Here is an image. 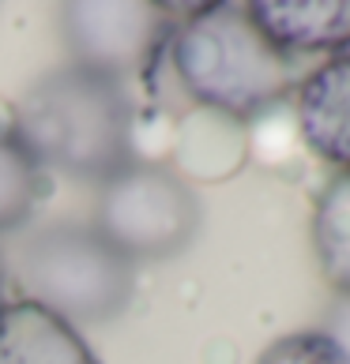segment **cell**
Masks as SVG:
<instances>
[{
  "mask_svg": "<svg viewBox=\"0 0 350 364\" xmlns=\"http://www.w3.org/2000/svg\"><path fill=\"white\" fill-rule=\"evenodd\" d=\"M11 120L38 166L72 181L102 188L136 161L125 83L79 64L42 75L19 98Z\"/></svg>",
  "mask_w": 350,
  "mask_h": 364,
  "instance_id": "obj_1",
  "label": "cell"
},
{
  "mask_svg": "<svg viewBox=\"0 0 350 364\" xmlns=\"http://www.w3.org/2000/svg\"><path fill=\"white\" fill-rule=\"evenodd\" d=\"M166 49L188 98L226 120L272 109L298 83L294 60L264 38L249 4L196 8L173 26Z\"/></svg>",
  "mask_w": 350,
  "mask_h": 364,
  "instance_id": "obj_2",
  "label": "cell"
},
{
  "mask_svg": "<svg viewBox=\"0 0 350 364\" xmlns=\"http://www.w3.org/2000/svg\"><path fill=\"white\" fill-rule=\"evenodd\" d=\"M26 301L76 323H110L132 301V263L94 225H46L19 248Z\"/></svg>",
  "mask_w": 350,
  "mask_h": 364,
  "instance_id": "obj_3",
  "label": "cell"
},
{
  "mask_svg": "<svg viewBox=\"0 0 350 364\" xmlns=\"http://www.w3.org/2000/svg\"><path fill=\"white\" fill-rule=\"evenodd\" d=\"M94 229L128 263L170 259L192 245L200 229V199L170 166L132 161L98 188Z\"/></svg>",
  "mask_w": 350,
  "mask_h": 364,
  "instance_id": "obj_4",
  "label": "cell"
},
{
  "mask_svg": "<svg viewBox=\"0 0 350 364\" xmlns=\"http://www.w3.org/2000/svg\"><path fill=\"white\" fill-rule=\"evenodd\" d=\"M57 16L72 49V64L113 79H125L155 60L177 26L170 19V8L147 0H72L61 4Z\"/></svg>",
  "mask_w": 350,
  "mask_h": 364,
  "instance_id": "obj_5",
  "label": "cell"
},
{
  "mask_svg": "<svg viewBox=\"0 0 350 364\" xmlns=\"http://www.w3.org/2000/svg\"><path fill=\"white\" fill-rule=\"evenodd\" d=\"M252 23L287 57H343L350 49V0H257Z\"/></svg>",
  "mask_w": 350,
  "mask_h": 364,
  "instance_id": "obj_6",
  "label": "cell"
},
{
  "mask_svg": "<svg viewBox=\"0 0 350 364\" xmlns=\"http://www.w3.org/2000/svg\"><path fill=\"white\" fill-rule=\"evenodd\" d=\"M298 128L320 161L350 173V53L324 60L302 79Z\"/></svg>",
  "mask_w": 350,
  "mask_h": 364,
  "instance_id": "obj_7",
  "label": "cell"
},
{
  "mask_svg": "<svg viewBox=\"0 0 350 364\" xmlns=\"http://www.w3.org/2000/svg\"><path fill=\"white\" fill-rule=\"evenodd\" d=\"M0 364H102L68 319L34 301L0 304Z\"/></svg>",
  "mask_w": 350,
  "mask_h": 364,
  "instance_id": "obj_8",
  "label": "cell"
},
{
  "mask_svg": "<svg viewBox=\"0 0 350 364\" xmlns=\"http://www.w3.org/2000/svg\"><path fill=\"white\" fill-rule=\"evenodd\" d=\"M313 252L339 296H350V173L331 177L313 210Z\"/></svg>",
  "mask_w": 350,
  "mask_h": 364,
  "instance_id": "obj_9",
  "label": "cell"
},
{
  "mask_svg": "<svg viewBox=\"0 0 350 364\" xmlns=\"http://www.w3.org/2000/svg\"><path fill=\"white\" fill-rule=\"evenodd\" d=\"M46 196V169L16 132V120H0V233L19 229Z\"/></svg>",
  "mask_w": 350,
  "mask_h": 364,
  "instance_id": "obj_10",
  "label": "cell"
},
{
  "mask_svg": "<svg viewBox=\"0 0 350 364\" xmlns=\"http://www.w3.org/2000/svg\"><path fill=\"white\" fill-rule=\"evenodd\" d=\"M257 364H350V357L324 331H298L264 349Z\"/></svg>",
  "mask_w": 350,
  "mask_h": 364,
  "instance_id": "obj_11",
  "label": "cell"
},
{
  "mask_svg": "<svg viewBox=\"0 0 350 364\" xmlns=\"http://www.w3.org/2000/svg\"><path fill=\"white\" fill-rule=\"evenodd\" d=\"M324 334L350 357V296H339V293H335V301H331V308H328Z\"/></svg>",
  "mask_w": 350,
  "mask_h": 364,
  "instance_id": "obj_12",
  "label": "cell"
},
{
  "mask_svg": "<svg viewBox=\"0 0 350 364\" xmlns=\"http://www.w3.org/2000/svg\"><path fill=\"white\" fill-rule=\"evenodd\" d=\"M0 304H4V267H0Z\"/></svg>",
  "mask_w": 350,
  "mask_h": 364,
  "instance_id": "obj_13",
  "label": "cell"
}]
</instances>
